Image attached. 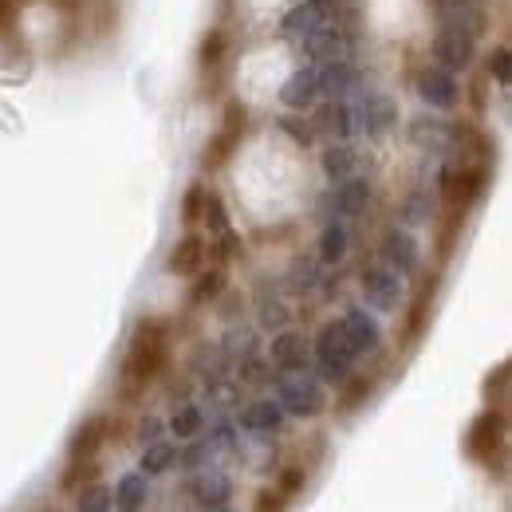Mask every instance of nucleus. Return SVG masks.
I'll use <instances>...</instances> for the list:
<instances>
[{
    "instance_id": "5fc2aeb1",
    "label": "nucleus",
    "mask_w": 512,
    "mask_h": 512,
    "mask_svg": "<svg viewBox=\"0 0 512 512\" xmlns=\"http://www.w3.org/2000/svg\"><path fill=\"white\" fill-rule=\"evenodd\" d=\"M477 4H481V0H477Z\"/></svg>"
},
{
    "instance_id": "0eeeda50",
    "label": "nucleus",
    "mask_w": 512,
    "mask_h": 512,
    "mask_svg": "<svg viewBox=\"0 0 512 512\" xmlns=\"http://www.w3.org/2000/svg\"><path fill=\"white\" fill-rule=\"evenodd\" d=\"M359 288L375 312H398V304H402V280L386 264H367L359 272Z\"/></svg>"
},
{
    "instance_id": "423d86ee",
    "label": "nucleus",
    "mask_w": 512,
    "mask_h": 512,
    "mask_svg": "<svg viewBox=\"0 0 512 512\" xmlns=\"http://www.w3.org/2000/svg\"><path fill=\"white\" fill-rule=\"evenodd\" d=\"M430 56H434V67L442 71H465V67L477 60V36L465 32V28H442L434 32V44H430Z\"/></svg>"
},
{
    "instance_id": "f704fd0d",
    "label": "nucleus",
    "mask_w": 512,
    "mask_h": 512,
    "mask_svg": "<svg viewBox=\"0 0 512 512\" xmlns=\"http://www.w3.org/2000/svg\"><path fill=\"white\" fill-rule=\"evenodd\" d=\"M201 221L209 225L213 237H225V233H229V213H225V201H221L217 193L205 197V213H201Z\"/></svg>"
},
{
    "instance_id": "3c124183",
    "label": "nucleus",
    "mask_w": 512,
    "mask_h": 512,
    "mask_svg": "<svg viewBox=\"0 0 512 512\" xmlns=\"http://www.w3.org/2000/svg\"><path fill=\"white\" fill-rule=\"evenodd\" d=\"M308 4H312V8H320L323 16H327V12H335V8H339V0H308Z\"/></svg>"
},
{
    "instance_id": "c03bdc74",
    "label": "nucleus",
    "mask_w": 512,
    "mask_h": 512,
    "mask_svg": "<svg viewBox=\"0 0 512 512\" xmlns=\"http://www.w3.org/2000/svg\"><path fill=\"white\" fill-rule=\"evenodd\" d=\"M256 512H284V493L280 489H264L256 497Z\"/></svg>"
},
{
    "instance_id": "a19ab883",
    "label": "nucleus",
    "mask_w": 512,
    "mask_h": 512,
    "mask_svg": "<svg viewBox=\"0 0 512 512\" xmlns=\"http://www.w3.org/2000/svg\"><path fill=\"white\" fill-rule=\"evenodd\" d=\"M280 130L296 142V146H312L316 142V130H312V123H304V119H296V115H284L280 119Z\"/></svg>"
},
{
    "instance_id": "c85d7f7f",
    "label": "nucleus",
    "mask_w": 512,
    "mask_h": 512,
    "mask_svg": "<svg viewBox=\"0 0 512 512\" xmlns=\"http://www.w3.org/2000/svg\"><path fill=\"white\" fill-rule=\"evenodd\" d=\"M146 473H127L119 485H115V493H111V501L119 505L123 512H138L146 505Z\"/></svg>"
},
{
    "instance_id": "ea45409f",
    "label": "nucleus",
    "mask_w": 512,
    "mask_h": 512,
    "mask_svg": "<svg viewBox=\"0 0 512 512\" xmlns=\"http://www.w3.org/2000/svg\"><path fill=\"white\" fill-rule=\"evenodd\" d=\"M316 280H320V268H316V260L300 256V260L292 264V288H296V292H312V288H316Z\"/></svg>"
},
{
    "instance_id": "f8f14e48",
    "label": "nucleus",
    "mask_w": 512,
    "mask_h": 512,
    "mask_svg": "<svg viewBox=\"0 0 512 512\" xmlns=\"http://www.w3.org/2000/svg\"><path fill=\"white\" fill-rule=\"evenodd\" d=\"M316 99H320L316 67H296V71L284 79V87H280V103H284L288 111H296V115L312 111V107H316Z\"/></svg>"
},
{
    "instance_id": "1a4fd4ad",
    "label": "nucleus",
    "mask_w": 512,
    "mask_h": 512,
    "mask_svg": "<svg viewBox=\"0 0 512 512\" xmlns=\"http://www.w3.org/2000/svg\"><path fill=\"white\" fill-rule=\"evenodd\" d=\"M418 95L430 111H453L457 99H461V87H457V75L442 71V67H426L418 75Z\"/></svg>"
},
{
    "instance_id": "f03ea898",
    "label": "nucleus",
    "mask_w": 512,
    "mask_h": 512,
    "mask_svg": "<svg viewBox=\"0 0 512 512\" xmlns=\"http://www.w3.org/2000/svg\"><path fill=\"white\" fill-rule=\"evenodd\" d=\"M485 182H489L485 162H449L438 174V193H442L449 213H465L485 193Z\"/></svg>"
},
{
    "instance_id": "603ef678",
    "label": "nucleus",
    "mask_w": 512,
    "mask_h": 512,
    "mask_svg": "<svg viewBox=\"0 0 512 512\" xmlns=\"http://www.w3.org/2000/svg\"><path fill=\"white\" fill-rule=\"evenodd\" d=\"M16 4H20V8H24V4H32V0H16Z\"/></svg>"
},
{
    "instance_id": "6e6552de",
    "label": "nucleus",
    "mask_w": 512,
    "mask_h": 512,
    "mask_svg": "<svg viewBox=\"0 0 512 512\" xmlns=\"http://www.w3.org/2000/svg\"><path fill=\"white\" fill-rule=\"evenodd\" d=\"M351 119L355 130L367 134V138H383L386 130L398 123V103L390 95H367L359 107H351Z\"/></svg>"
},
{
    "instance_id": "412c9836",
    "label": "nucleus",
    "mask_w": 512,
    "mask_h": 512,
    "mask_svg": "<svg viewBox=\"0 0 512 512\" xmlns=\"http://www.w3.org/2000/svg\"><path fill=\"white\" fill-rule=\"evenodd\" d=\"M107 442V418L103 414H95V418H87L75 434H71V442H67V457L71 461H91L95 457V449Z\"/></svg>"
},
{
    "instance_id": "ddd939ff",
    "label": "nucleus",
    "mask_w": 512,
    "mask_h": 512,
    "mask_svg": "<svg viewBox=\"0 0 512 512\" xmlns=\"http://www.w3.org/2000/svg\"><path fill=\"white\" fill-rule=\"evenodd\" d=\"M410 142L418 150H434V154H449L457 146V127L446 119H434V115H422L410 123Z\"/></svg>"
},
{
    "instance_id": "4be33fe9",
    "label": "nucleus",
    "mask_w": 512,
    "mask_h": 512,
    "mask_svg": "<svg viewBox=\"0 0 512 512\" xmlns=\"http://www.w3.org/2000/svg\"><path fill=\"white\" fill-rule=\"evenodd\" d=\"M193 501H201L205 509H221L229 497H233V481L225 477V473H217V469H205V473H197L190 485Z\"/></svg>"
},
{
    "instance_id": "9d476101",
    "label": "nucleus",
    "mask_w": 512,
    "mask_h": 512,
    "mask_svg": "<svg viewBox=\"0 0 512 512\" xmlns=\"http://www.w3.org/2000/svg\"><path fill=\"white\" fill-rule=\"evenodd\" d=\"M501 438H505V414L501 410H485L465 434V453L477 457V461H493V449L501 446Z\"/></svg>"
},
{
    "instance_id": "f3484780",
    "label": "nucleus",
    "mask_w": 512,
    "mask_h": 512,
    "mask_svg": "<svg viewBox=\"0 0 512 512\" xmlns=\"http://www.w3.org/2000/svg\"><path fill=\"white\" fill-rule=\"evenodd\" d=\"M308 363H312V347H308V339L304 335H296V331H280L276 339H272V367L276 371H308Z\"/></svg>"
},
{
    "instance_id": "c9c22d12",
    "label": "nucleus",
    "mask_w": 512,
    "mask_h": 512,
    "mask_svg": "<svg viewBox=\"0 0 512 512\" xmlns=\"http://www.w3.org/2000/svg\"><path fill=\"white\" fill-rule=\"evenodd\" d=\"M75 512H111V489L107 485H87L75 501Z\"/></svg>"
},
{
    "instance_id": "a18cd8bd",
    "label": "nucleus",
    "mask_w": 512,
    "mask_h": 512,
    "mask_svg": "<svg viewBox=\"0 0 512 512\" xmlns=\"http://www.w3.org/2000/svg\"><path fill=\"white\" fill-rule=\"evenodd\" d=\"M138 438H142V446L158 442V438H162V418H154V414H150V418H142V422H138Z\"/></svg>"
},
{
    "instance_id": "39448f33",
    "label": "nucleus",
    "mask_w": 512,
    "mask_h": 512,
    "mask_svg": "<svg viewBox=\"0 0 512 512\" xmlns=\"http://www.w3.org/2000/svg\"><path fill=\"white\" fill-rule=\"evenodd\" d=\"M245 127H249V107L241 99H229L225 103V115H221V127H217V134L205 146V170H221L233 158V150L245 138Z\"/></svg>"
},
{
    "instance_id": "cd10ccee",
    "label": "nucleus",
    "mask_w": 512,
    "mask_h": 512,
    "mask_svg": "<svg viewBox=\"0 0 512 512\" xmlns=\"http://www.w3.org/2000/svg\"><path fill=\"white\" fill-rule=\"evenodd\" d=\"M347 249H351V237H347V229H343V225L331 217V221L323 225V233H320V260H323V264H343Z\"/></svg>"
},
{
    "instance_id": "2f4dec72",
    "label": "nucleus",
    "mask_w": 512,
    "mask_h": 512,
    "mask_svg": "<svg viewBox=\"0 0 512 512\" xmlns=\"http://www.w3.org/2000/svg\"><path fill=\"white\" fill-rule=\"evenodd\" d=\"M174 457H178V449L166 446V442H150V446L142 449V473L146 477H158V473H166L170 465H174Z\"/></svg>"
},
{
    "instance_id": "58836bf2",
    "label": "nucleus",
    "mask_w": 512,
    "mask_h": 512,
    "mask_svg": "<svg viewBox=\"0 0 512 512\" xmlns=\"http://www.w3.org/2000/svg\"><path fill=\"white\" fill-rule=\"evenodd\" d=\"M205 197H209V190H205L201 182H193L190 190H186V197H182V221H186V225H197V221H201Z\"/></svg>"
},
{
    "instance_id": "de8ad7c7",
    "label": "nucleus",
    "mask_w": 512,
    "mask_h": 512,
    "mask_svg": "<svg viewBox=\"0 0 512 512\" xmlns=\"http://www.w3.org/2000/svg\"><path fill=\"white\" fill-rule=\"evenodd\" d=\"M209 453H213V449H209V442H201V446H190V449H186V453H182V461H186V465H201V461H205Z\"/></svg>"
},
{
    "instance_id": "4468645a",
    "label": "nucleus",
    "mask_w": 512,
    "mask_h": 512,
    "mask_svg": "<svg viewBox=\"0 0 512 512\" xmlns=\"http://www.w3.org/2000/svg\"><path fill=\"white\" fill-rule=\"evenodd\" d=\"M316 79H320V95H327V99H347L363 83L359 67L351 60H327V64L316 67Z\"/></svg>"
},
{
    "instance_id": "49530a36",
    "label": "nucleus",
    "mask_w": 512,
    "mask_h": 512,
    "mask_svg": "<svg viewBox=\"0 0 512 512\" xmlns=\"http://www.w3.org/2000/svg\"><path fill=\"white\" fill-rule=\"evenodd\" d=\"M304 485V469H296V465H288L284 473H280V493L288 497V493H296Z\"/></svg>"
},
{
    "instance_id": "bb28decb",
    "label": "nucleus",
    "mask_w": 512,
    "mask_h": 512,
    "mask_svg": "<svg viewBox=\"0 0 512 512\" xmlns=\"http://www.w3.org/2000/svg\"><path fill=\"white\" fill-rule=\"evenodd\" d=\"M221 296H225V268L197 272V280H193V288H190L193 308H205V304H213V300H221Z\"/></svg>"
},
{
    "instance_id": "72a5a7b5",
    "label": "nucleus",
    "mask_w": 512,
    "mask_h": 512,
    "mask_svg": "<svg viewBox=\"0 0 512 512\" xmlns=\"http://www.w3.org/2000/svg\"><path fill=\"white\" fill-rule=\"evenodd\" d=\"M489 79H493L497 87H509V83H512V52H509V44H493V52H489Z\"/></svg>"
},
{
    "instance_id": "09e8293b",
    "label": "nucleus",
    "mask_w": 512,
    "mask_h": 512,
    "mask_svg": "<svg viewBox=\"0 0 512 512\" xmlns=\"http://www.w3.org/2000/svg\"><path fill=\"white\" fill-rule=\"evenodd\" d=\"M505 386H509V367L501 363V367H497V379H489V383H485V390L493 394V390H505Z\"/></svg>"
},
{
    "instance_id": "393cba45",
    "label": "nucleus",
    "mask_w": 512,
    "mask_h": 512,
    "mask_svg": "<svg viewBox=\"0 0 512 512\" xmlns=\"http://www.w3.org/2000/svg\"><path fill=\"white\" fill-rule=\"evenodd\" d=\"M355 150L347 146V142H331L327 150H323V174L331 178V182H343V178H351L355 174Z\"/></svg>"
},
{
    "instance_id": "c756f323",
    "label": "nucleus",
    "mask_w": 512,
    "mask_h": 512,
    "mask_svg": "<svg viewBox=\"0 0 512 512\" xmlns=\"http://www.w3.org/2000/svg\"><path fill=\"white\" fill-rule=\"evenodd\" d=\"M221 351H225V359H229V363H241V359H249V355H256V331H253V327H241V323H233V327L225 331V343H221Z\"/></svg>"
},
{
    "instance_id": "e433bc0d",
    "label": "nucleus",
    "mask_w": 512,
    "mask_h": 512,
    "mask_svg": "<svg viewBox=\"0 0 512 512\" xmlns=\"http://www.w3.org/2000/svg\"><path fill=\"white\" fill-rule=\"evenodd\" d=\"M426 316H430V284L418 292V300H414V308H410V316H406V339H418V335H422Z\"/></svg>"
},
{
    "instance_id": "a211bd4d",
    "label": "nucleus",
    "mask_w": 512,
    "mask_h": 512,
    "mask_svg": "<svg viewBox=\"0 0 512 512\" xmlns=\"http://www.w3.org/2000/svg\"><path fill=\"white\" fill-rule=\"evenodd\" d=\"M316 134H323L327 142H347L355 134V119H351V107L347 99H327L320 111H316V123H312Z\"/></svg>"
},
{
    "instance_id": "20e7f679",
    "label": "nucleus",
    "mask_w": 512,
    "mask_h": 512,
    "mask_svg": "<svg viewBox=\"0 0 512 512\" xmlns=\"http://www.w3.org/2000/svg\"><path fill=\"white\" fill-rule=\"evenodd\" d=\"M276 402L292 418H320L323 406H327V394H323L320 379H312L308 371H288L276 383Z\"/></svg>"
},
{
    "instance_id": "aec40b11",
    "label": "nucleus",
    "mask_w": 512,
    "mask_h": 512,
    "mask_svg": "<svg viewBox=\"0 0 512 512\" xmlns=\"http://www.w3.org/2000/svg\"><path fill=\"white\" fill-rule=\"evenodd\" d=\"M166 268H170L174 276H197V272L205 268V241H201L197 233H186V237H178V245L170 249V260H166Z\"/></svg>"
},
{
    "instance_id": "79ce46f5",
    "label": "nucleus",
    "mask_w": 512,
    "mask_h": 512,
    "mask_svg": "<svg viewBox=\"0 0 512 512\" xmlns=\"http://www.w3.org/2000/svg\"><path fill=\"white\" fill-rule=\"evenodd\" d=\"M343 398H339V410H355V406H359V402H363V398H367V394H371V383H367V379H351V375H347V379H343Z\"/></svg>"
},
{
    "instance_id": "a878e982",
    "label": "nucleus",
    "mask_w": 512,
    "mask_h": 512,
    "mask_svg": "<svg viewBox=\"0 0 512 512\" xmlns=\"http://www.w3.org/2000/svg\"><path fill=\"white\" fill-rule=\"evenodd\" d=\"M323 20H327V16H323L320 8H312V4L304 0V4H296V8L284 16V32H288V36H304V40H308V36H316V32H320Z\"/></svg>"
},
{
    "instance_id": "9b49d317",
    "label": "nucleus",
    "mask_w": 512,
    "mask_h": 512,
    "mask_svg": "<svg viewBox=\"0 0 512 512\" xmlns=\"http://www.w3.org/2000/svg\"><path fill=\"white\" fill-rule=\"evenodd\" d=\"M430 12L442 28H465L473 36L485 32V16H481L477 0H430Z\"/></svg>"
},
{
    "instance_id": "b1692460",
    "label": "nucleus",
    "mask_w": 512,
    "mask_h": 512,
    "mask_svg": "<svg viewBox=\"0 0 512 512\" xmlns=\"http://www.w3.org/2000/svg\"><path fill=\"white\" fill-rule=\"evenodd\" d=\"M229 60V32L225 28H209L197 44V67L201 71H217V67Z\"/></svg>"
},
{
    "instance_id": "5701e85b",
    "label": "nucleus",
    "mask_w": 512,
    "mask_h": 512,
    "mask_svg": "<svg viewBox=\"0 0 512 512\" xmlns=\"http://www.w3.org/2000/svg\"><path fill=\"white\" fill-rule=\"evenodd\" d=\"M241 426H245L249 434H276V430L284 426V410H280V402H272V398H256V402L245 406Z\"/></svg>"
},
{
    "instance_id": "dca6fc26",
    "label": "nucleus",
    "mask_w": 512,
    "mask_h": 512,
    "mask_svg": "<svg viewBox=\"0 0 512 512\" xmlns=\"http://www.w3.org/2000/svg\"><path fill=\"white\" fill-rule=\"evenodd\" d=\"M371 201V182L367 178H343L335 190L327 193V209L331 217H359Z\"/></svg>"
},
{
    "instance_id": "864d4df0",
    "label": "nucleus",
    "mask_w": 512,
    "mask_h": 512,
    "mask_svg": "<svg viewBox=\"0 0 512 512\" xmlns=\"http://www.w3.org/2000/svg\"><path fill=\"white\" fill-rule=\"evenodd\" d=\"M213 512H229V509H225V505H221V509H213Z\"/></svg>"
},
{
    "instance_id": "7ed1b4c3",
    "label": "nucleus",
    "mask_w": 512,
    "mask_h": 512,
    "mask_svg": "<svg viewBox=\"0 0 512 512\" xmlns=\"http://www.w3.org/2000/svg\"><path fill=\"white\" fill-rule=\"evenodd\" d=\"M355 347L343 331V323H323L320 335H316V367H320V379L323 383H343L355 367Z\"/></svg>"
},
{
    "instance_id": "4c0bfd02",
    "label": "nucleus",
    "mask_w": 512,
    "mask_h": 512,
    "mask_svg": "<svg viewBox=\"0 0 512 512\" xmlns=\"http://www.w3.org/2000/svg\"><path fill=\"white\" fill-rule=\"evenodd\" d=\"M288 320H292V312L280 300H260V327L264 331H284Z\"/></svg>"
},
{
    "instance_id": "7c9ffc66",
    "label": "nucleus",
    "mask_w": 512,
    "mask_h": 512,
    "mask_svg": "<svg viewBox=\"0 0 512 512\" xmlns=\"http://www.w3.org/2000/svg\"><path fill=\"white\" fill-rule=\"evenodd\" d=\"M201 426H205V414H201L193 402H182V406L174 410V418H170V434H174L178 442H193V438L201 434Z\"/></svg>"
},
{
    "instance_id": "6ab92c4d",
    "label": "nucleus",
    "mask_w": 512,
    "mask_h": 512,
    "mask_svg": "<svg viewBox=\"0 0 512 512\" xmlns=\"http://www.w3.org/2000/svg\"><path fill=\"white\" fill-rule=\"evenodd\" d=\"M339 323H343V331H347L355 355H375V351H379L383 331H379V320H375V316H367L363 308H351Z\"/></svg>"
},
{
    "instance_id": "473e14b6",
    "label": "nucleus",
    "mask_w": 512,
    "mask_h": 512,
    "mask_svg": "<svg viewBox=\"0 0 512 512\" xmlns=\"http://www.w3.org/2000/svg\"><path fill=\"white\" fill-rule=\"evenodd\" d=\"M406 225H426L430 217H434V197L426 190H414L406 197V205H402V213H398Z\"/></svg>"
},
{
    "instance_id": "2eb2a0df",
    "label": "nucleus",
    "mask_w": 512,
    "mask_h": 512,
    "mask_svg": "<svg viewBox=\"0 0 512 512\" xmlns=\"http://www.w3.org/2000/svg\"><path fill=\"white\" fill-rule=\"evenodd\" d=\"M418 241L406 233V229H390L383 237V264L390 272H398V276H410V272H418Z\"/></svg>"
},
{
    "instance_id": "37998d69",
    "label": "nucleus",
    "mask_w": 512,
    "mask_h": 512,
    "mask_svg": "<svg viewBox=\"0 0 512 512\" xmlns=\"http://www.w3.org/2000/svg\"><path fill=\"white\" fill-rule=\"evenodd\" d=\"M241 379H245V383H264V379H268V363L256 359V355L241 359Z\"/></svg>"
},
{
    "instance_id": "8fccbe9b",
    "label": "nucleus",
    "mask_w": 512,
    "mask_h": 512,
    "mask_svg": "<svg viewBox=\"0 0 512 512\" xmlns=\"http://www.w3.org/2000/svg\"><path fill=\"white\" fill-rule=\"evenodd\" d=\"M237 312H245V300H241V296H229V304H225L221 316H225V320H237Z\"/></svg>"
},
{
    "instance_id": "f257e3e1",
    "label": "nucleus",
    "mask_w": 512,
    "mask_h": 512,
    "mask_svg": "<svg viewBox=\"0 0 512 512\" xmlns=\"http://www.w3.org/2000/svg\"><path fill=\"white\" fill-rule=\"evenodd\" d=\"M170 359V331L162 320H146L138 323L134 339H130V351L123 359V371H119V390L123 398H138L146 386L162 375Z\"/></svg>"
}]
</instances>
